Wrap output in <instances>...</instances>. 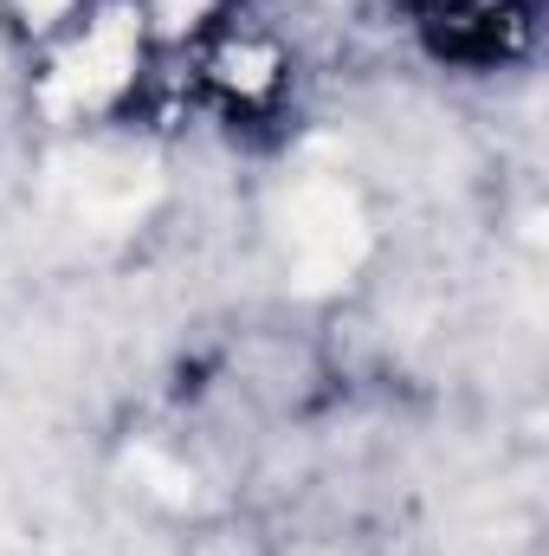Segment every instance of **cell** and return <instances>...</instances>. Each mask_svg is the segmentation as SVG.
Returning <instances> with one entry per match:
<instances>
[{"label": "cell", "instance_id": "1", "mask_svg": "<svg viewBox=\"0 0 549 556\" xmlns=\"http://www.w3.org/2000/svg\"><path fill=\"white\" fill-rule=\"evenodd\" d=\"M284 247H291V266L304 285H343V278L362 266L369 253V227H362V207L343 181H304L284 207Z\"/></svg>", "mask_w": 549, "mask_h": 556}, {"label": "cell", "instance_id": "2", "mask_svg": "<svg viewBox=\"0 0 549 556\" xmlns=\"http://www.w3.org/2000/svg\"><path fill=\"white\" fill-rule=\"evenodd\" d=\"M130 72H137V20H130V13H104V20L65 52V65L52 72L46 104H52V111L104 104V98H117V91L130 85Z\"/></svg>", "mask_w": 549, "mask_h": 556}, {"label": "cell", "instance_id": "3", "mask_svg": "<svg viewBox=\"0 0 549 556\" xmlns=\"http://www.w3.org/2000/svg\"><path fill=\"white\" fill-rule=\"evenodd\" d=\"M142 168L137 162H117V155H85L78 162V181H72V194H78V207L85 214H130L142 201Z\"/></svg>", "mask_w": 549, "mask_h": 556}, {"label": "cell", "instance_id": "4", "mask_svg": "<svg viewBox=\"0 0 549 556\" xmlns=\"http://www.w3.org/2000/svg\"><path fill=\"white\" fill-rule=\"evenodd\" d=\"M130 472H137V479H149V492H155V498H168V505H181V498L194 492V479H188V466H175V459H162L155 446H137V453H130Z\"/></svg>", "mask_w": 549, "mask_h": 556}, {"label": "cell", "instance_id": "5", "mask_svg": "<svg viewBox=\"0 0 549 556\" xmlns=\"http://www.w3.org/2000/svg\"><path fill=\"white\" fill-rule=\"evenodd\" d=\"M207 13V0H155V20L162 26H194Z\"/></svg>", "mask_w": 549, "mask_h": 556}, {"label": "cell", "instance_id": "6", "mask_svg": "<svg viewBox=\"0 0 549 556\" xmlns=\"http://www.w3.org/2000/svg\"><path fill=\"white\" fill-rule=\"evenodd\" d=\"M20 13H26L33 26H46V20H59V13H65V0H20Z\"/></svg>", "mask_w": 549, "mask_h": 556}]
</instances>
